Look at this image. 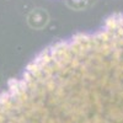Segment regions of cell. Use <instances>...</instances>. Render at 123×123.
Listing matches in <instances>:
<instances>
[{"mask_svg":"<svg viewBox=\"0 0 123 123\" xmlns=\"http://www.w3.org/2000/svg\"><path fill=\"white\" fill-rule=\"evenodd\" d=\"M0 123H123V14L41 52L0 92Z\"/></svg>","mask_w":123,"mask_h":123,"instance_id":"6da1fadb","label":"cell"}]
</instances>
